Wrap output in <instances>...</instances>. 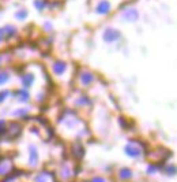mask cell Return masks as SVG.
<instances>
[{"mask_svg":"<svg viewBox=\"0 0 177 182\" xmlns=\"http://www.w3.org/2000/svg\"><path fill=\"white\" fill-rule=\"evenodd\" d=\"M8 97V92L7 91H3V92H0V103L4 100V99Z\"/></svg>","mask_w":177,"mask_h":182,"instance_id":"14","label":"cell"},{"mask_svg":"<svg viewBox=\"0 0 177 182\" xmlns=\"http://www.w3.org/2000/svg\"><path fill=\"white\" fill-rule=\"evenodd\" d=\"M147 172H150V174H153V172H155V167H153V166L147 167Z\"/></svg>","mask_w":177,"mask_h":182,"instance_id":"16","label":"cell"},{"mask_svg":"<svg viewBox=\"0 0 177 182\" xmlns=\"http://www.w3.org/2000/svg\"><path fill=\"white\" fill-rule=\"evenodd\" d=\"M3 34H4V33H3V30L0 29V41H1V39H3Z\"/></svg>","mask_w":177,"mask_h":182,"instance_id":"18","label":"cell"},{"mask_svg":"<svg viewBox=\"0 0 177 182\" xmlns=\"http://www.w3.org/2000/svg\"><path fill=\"white\" fill-rule=\"evenodd\" d=\"M124 151H126V153H127L128 156H131V157H139V156H140V149H139L138 146L132 145V144H129V145H126Z\"/></svg>","mask_w":177,"mask_h":182,"instance_id":"2","label":"cell"},{"mask_svg":"<svg viewBox=\"0 0 177 182\" xmlns=\"http://www.w3.org/2000/svg\"><path fill=\"white\" fill-rule=\"evenodd\" d=\"M26 15H27V11L26 10H22V11H19V13H16V16H18L19 19H23Z\"/></svg>","mask_w":177,"mask_h":182,"instance_id":"13","label":"cell"},{"mask_svg":"<svg viewBox=\"0 0 177 182\" xmlns=\"http://www.w3.org/2000/svg\"><path fill=\"white\" fill-rule=\"evenodd\" d=\"M48 174L46 172H40L38 175L35 177V182H46L48 181Z\"/></svg>","mask_w":177,"mask_h":182,"instance_id":"11","label":"cell"},{"mask_svg":"<svg viewBox=\"0 0 177 182\" xmlns=\"http://www.w3.org/2000/svg\"><path fill=\"white\" fill-rule=\"evenodd\" d=\"M91 182H105V179L101 178V177H95V178H93V181Z\"/></svg>","mask_w":177,"mask_h":182,"instance_id":"15","label":"cell"},{"mask_svg":"<svg viewBox=\"0 0 177 182\" xmlns=\"http://www.w3.org/2000/svg\"><path fill=\"white\" fill-rule=\"evenodd\" d=\"M8 78H10V75L7 73H0V85H3L4 82L8 81Z\"/></svg>","mask_w":177,"mask_h":182,"instance_id":"12","label":"cell"},{"mask_svg":"<svg viewBox=\"0 0 177 182\" xmlns=\"http://www.w3.org/2000/svg\"><path fill=\"white\" fill-rule=\"evenodd\" d=\"M109 10H110V4H109V1H105V0H102L95 8V11L98 14H108Z\"/></svg>","mask_w":177,"mask_h":182,"instance_id":"3","label":"cell"},{"mask_svg":"<svg viewBox=\"0 0 177 182\" xmlns=\"http://www.w3.org/2000/svg\"><path fill=\"white\" fill-rule=\"evenodd\" d=\"M3 130H4V122L0 120V131H3Z\"/></svg>","mask_w":177,"mask_h":182,"instance_id":"17","label":"cell"},{"mask_svg":"<svg viewBox=\"0 0 177 182\" xmlns=\"http://www.w3.org/2000/svg\"><path fill=\"white\" fill-rule=\"evenodd\" d=\"M65 68H67V65H65V62H55V65H53V71L56 73V74H63V73L65 71Z\"/></svg>","mask_w":177,"mask_h":182,"instance_id":"5","label":"cell"},{"mask_svg":"<svg viewBox=\"0 0 177 182\" xmlns=\"http://www.w3.org/2000/svg\"><path fill=\"white\" fill-rule=\"evenodd\" d=\"M93 79H94V75L91 74V73H89V71L83 73V74L81 75V81H82V84H83V85H90L91 82H93Z\"/></svg>","mask_w":177,"mask_h":182,"instance_id":"7","label":"cell"},{"mask_svg":"<svg viewBox=\"0 0 177 182\" xmlns=\"http://www.w3.org/2000/svg\"><path fill=\"white\" fill-rule=\"evenodd\" d=\"M29 155H30V164L32 166H34L35 163H37V159H38V152H37V149H35V146L30 145V149H29Z\"/></svg>","mask_w":177,"mask_h":182,"instance_id":"6","label":"cell"},{"mask_svg":"<svg viewBox=\"0 0 177 182\" xmlns=\"http://www.w3.org/2000/svg\"><path fill=\"white\" fill-rule=\"evenodd\" d=\"M119 175L121 179H129L132 177V171L129 169H121L119 172Z\"/></svg>","mask_w":177,"mask_h":182,"instance_id":"8","label":"cell"},{"mask_svg":"<svg viewBox=\"0 0 177 182\" xmlns=\"http://www.w3.org/2000/svg\"><path fill=\"white\" fill-rule=\"evenodd\" d=\"M138 16H139L138 11L134 10V8H129V10H127L124 13V19H127V21H136Z\"/></svg>","mask_w":177,"mask_h":182,"instance_id":"4","label":"cell"},{"mask_svg":"<svg viewBox=\"0 0 177 182\" xmlns=\"http://www.w3.org/2000/svg\"><path fill=\"white\" fill-rule=\"evenodd\" d=\"M16 94H18V99H19L21 101H26V100H29V93L25 91H19V92H16Z\"/></svg>","mask_w":177,"mask_h":182,"instance_id":"10","label":"cell"},{"mask_svg":"<svg viewBox=\"0 0 177 182\" xmlns=\"http://www.w3.org/2000/svg\"><path fill=\"white\" fill-rule=\"evenodd\" d=\"M119 37H120V32H117V30L112 29V27L106 29L105 33H104V40H105V41H108V42L116 41Z\"/></svg>","mask_w":177,"mask_h":182,"instance_id":"1","label":"cell"},{"mask_svg":"<svg viewBox=\"0 0 177 182\" xmlns=\"http://www.w3.org/2000/svg\"><path fill=\"white\" fill-rule=\"evenodd\" d=\"M33 81H34V75L33 74H26L25 77L22 78V84L25 85V86H30V85L33 84Z\"/></svg>","mask_w":177,"mask_h":182,"instance_id":"9","label":"cell"}]
</instances>
